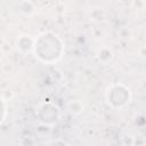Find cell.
<instances>
[{"mask_svg":"<svg viewBox=\"0 0 146 146\" xmlns=\"http://www.w3.org/2000/svg\"><path fill=\"white\" fill-rule=\"evenodd\" d=\"M38 40L42 42L44 46H47V47H43L34 42L33 52L40 60L44 63H52V62H56L62 56L63 42L56 34L51 32H47L39 35Z\"/></svg>","mask_w":146,"mask_h":146,"instance_id":"6da1fadb","label":"cell"},{"mask_svg":"<svg viewBox=\"0 0 146 146\" xmlns=\"http://www.w3.org/2000/svg\"><path fill=\"white\" fill-rule=\"evenodd\" d=\"M106 98L108 100V104L114 107V108H117V103L120 99V103H121V106L123 107L124 105H127L129 103V99H130V92H129V89L119 83V84H113L111 88L107 89V92H106Z\"/></svg>","mask_w":146,"mask_h":146,"instance_id":"7a4b0ae2","label":"cell"},{"mask_svg":"<svg viewBox=\"0 0 146 146\" xmlns=\"http://www.w3.org/2000/svg\"><path fill=\"white\" fill-rule=\"evenodd\" d=\"M2 108H3V114H2V121H5L6 117V100L2 99Z\"/></svg>","mask_w":146,"mask_h":146,"instance_id":"3957f363","label":"cell"}]
</instances>
